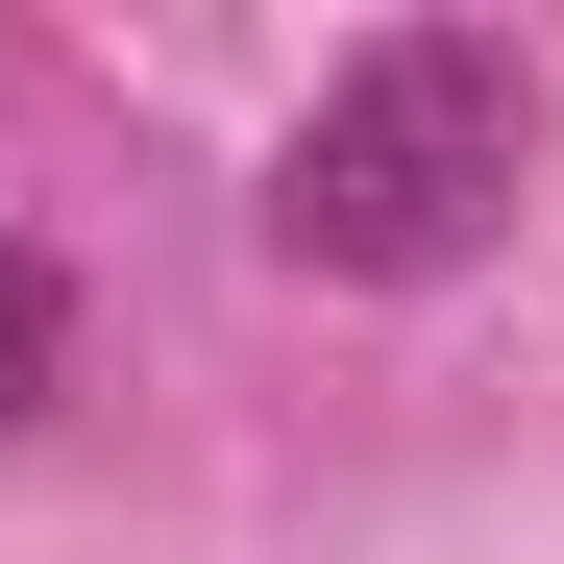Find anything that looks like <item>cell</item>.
<instances>
[{
	"instance_id": "cell-1",
	"label": "cell",
	"mask_w": 564,
	"mask_h": 564,
	"mask_svg": "<svg viewBox=\"0 0 564 564\" xmlns=\"http://www.w3.org/2000/svg\"><path fill=\"white\" fill-rule=\"evenodd\" d=\"M516 148H540V74H516L491 25H393V50L319 74L270 221H295V270H442V246H491Z\"/></svg>"
},
{
	"instance_id": "cell-2",
	"label": "cell",
	"mask_w": 564,
	"mask_h": 564,
	"mask_svg": "<svg viewBox=\"0 0 564 564\" xmlns=\"http://www.w3.org/2000/svg\"><path fill=\"white\" fill-rule=\"evenodd\" d=\"M50 368H74V295H50V270H25V246H0V417H25V393H50Z\"/></svg>"
}]
</instances>
